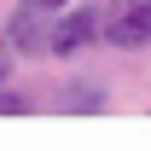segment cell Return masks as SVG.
<instances>
[{
  "mask_svg": "<svg viewBox=\"0 0 151 151\" xmlns=\"http://www.w3.org/2000/svg\"><path fill=\"white\" fill-rule=\"evenodd\" d=\"M99 12H87V6H81V12H70V18H58L52 23V52H76V47H87V41L93 35H105V29H99Z\"/></svg>",
  "mask_w": 151,
  "mask_h": 151,
  "instance_id": "obj_3",
  "label": "cell"
},
{
  "mask_svg": "<svg viewBox=\"0 0 151 151\" xmlns=\"http://www.w3.org/2000/svg\"><path fill=\"white\" fill-rule=\"evenodd\" d=\"M41 6H47V12H52V6H70V0H41Z\"/></svg>",
  "mask_w": 151,
  "mask_h": 151,
  "instance_id": "obj_6",
  "label": "cell"
},
{
  "mask_svg": "<svg viewBox=\"0 0 151 151\" xmlns=\"http://www.w3.org/2000/svg\"><path fill=\"white\" fill-rule=\"evenodd\" d=\"M52 105H58V111H99V105H105V99H99L93 87H64V93H58Z\"/></svg>",
  "mask_w": 151,
  "mask_h": 151,
  "instance_id": "obj_4",
  "label": "cell"
},
{
  "mask_svg": "<svg viewBox=\"0 0 151 151\" xmlns=\"http://www.w3.org/2000/svg\"><path fill=\"white\" fill-rule=\"evenodd\" d=\"M105 41L111 47H151V0H116L105 12Z\"/></svg>",
  "mask_w": 151,
  "mask_h": 151,
  "instance_id": "obj_1",
  "label": "cell"
},
{
  "mask_svg": "<svg viewBox=\"0 0 151 151\" xmlns=\"http://www.w3.org/2000/svg\"><path fill=\"white\" fill-rule=\"evenodd\" d=\"M41 0H23L12 12V47L18 52H52V23H41Z\"/></svg>",
  "mask_w": 151,
  "mask_h": 151,
  "instance_id": "obj_2",
  "label": "cell"
},
{
  "mask_svg": "<svg viewBox=\"0 0 151 151\" xmlns=\"http://www.w3.org/2000/svg\"><path fill=\"white\" fill-rule=\"evenodd\" d=\"M12 111H29V99L23 93H0V116H12Z\"/></svg>",
  "mask_w": 151,
  "mask_h": 151,
  "instance_id": "obj_5",
  "label": "cell"
}]
</instances>
